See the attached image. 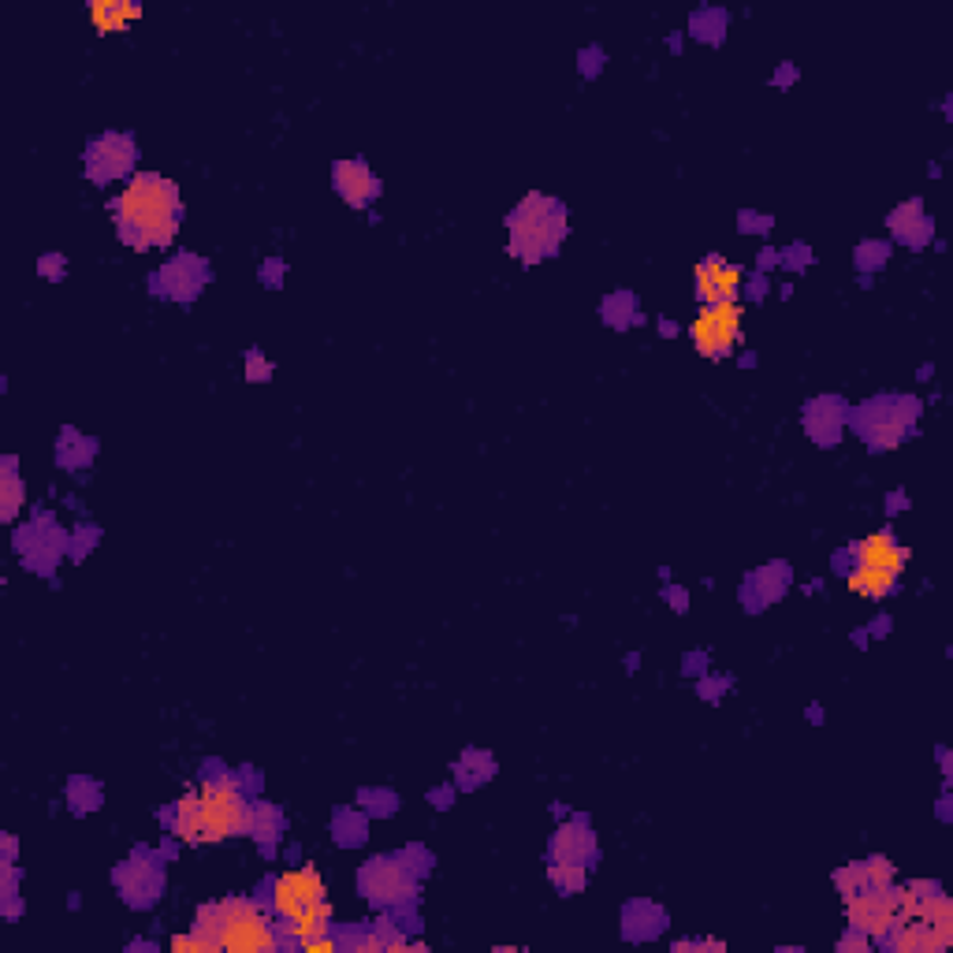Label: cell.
Returning <instances> with one entry per match:
<instances>
[{
  "label": "cell",
  "mask_w": 953,
  "mask_h": 953,
  "mask_svg": "<svg viewBox=\"0 0 953 953\" xmlns=\"http://www.w3.org/2000/svg\"><path fill=\"white\" fill-rule=\"evenodd\" d=\"M253 815H258V805H250L235 778H213L194 794L179 797L165 820L171 838L187 846H216L239 834H253Z\"/></svg>",
  "instance_id": "cell-1"
},
{
  "label": "cell",
  "mask_w": 953,
  "mask_h": 953,
  "mask_svg": "<svg viewBox=\"0 0 953 953\" xmlns=\"http://www.w3.org/2000/svg\"><path fill=\"white\" fill-rule=\"evenodd\" d=\"M179 216V190L157 171H142V176L127 179L123 194L116 198V224H120V239L134 250L168 247L176 239Z\"/></svg>",
  "instance_id": "cell-2"
},
{
  "label": "cell",
  "mask_w": 953,
  "mask_h": 953,
  "mask_svg": "<svg viewBox=\"0 0 953 953\" xmlns=\"http://www.w3.org/2000/svg\"><path fill=\"white\" fill-rule=\"evenodd\" d=\"M194 931L213 942V950L228 953H272L284 942V931L253 897H224L198 905Z\"/></svg>",
  "instance_id": "cell-3"
},
{
  "label": "cell",
  "mask_w": 953,
  "mask_h": 953,
  "mask_svg": "<svg viewBox=\"0 0 953 953\" xmlns=\"http://www.w3.org/2000/svg\"><path fill=\"white\" fill-rule=\"evenodd\" d=\"M905 562H909V548H902L891 533H871L853 548V570L846 585L865 600H883L894 593Z\"/></svg>",
  "instance_id": "cell-4"
},
{
  "label": "cell",
  "mask_w": 953,
  "mask_h": 953,
  "mask_svg": "<svg viewBox=\"0 0 953 953\" xmlns=\"http://www.w3.org/2000/svg\"><path fill=\"white\" fill-rule=\"evenodd\" d=\"M567 235V213L559 202L544 194H529L525 202L511 213V253L522 261H540L559 247V239Z\"/></svg>",
  "instance_id": "cell-5"
},
{
  "label": "cell",
  "mask_w": 953,
  "mask_h": 953,
  "mask_svg": "<svg viewBox=\"0 0 953 953\" xmlns=\"http://www.w3.org/2000/svg\"><path fill=\"white\" fill-rule=\"evenodd\" d=\"M269 902H272V916H276L279 924H287L317 909L321 902H329V886H324L321 871L313 865H302L272 879Z\"/></svg>",
  "instance_id": "cell-6"
},
{
  "label": "cell",
  "mask_w": 953,
  "mask_h": 953,
  "mask_svg": "<svg viewBox=\"0 0 953 953\" xmlns=\"http://www.w3.org/2000/svg\"><path fill=\"white\" fill-rule=\"evenodd\" d=\"M741 332V306L738 302H715L704 306L701 313L689 324V335H693V347L704 354V358H726L738 343Z\"/></svg>",
  "instance_id": "cell-7"
},
{
  "label": "cell",
  "mask_w": 953,
  "mask_h": 953,
  "mask_svg": "<svg viewBox=\"0 0 953 953\" xmlns=\"http://www.w3.org/2000/svg\"><path fill=\"white\" fill-rule=\"evenodd\" d=\"M842 902H846V920L853 931L868 934V939H886L897 916V883L868 886V891L846 894Z\"/></svg>",
  "instance_id": "cell-8"
},
{
  "label": "cell",
  "mask_w": 953,
  "mask_h": 953,
  "mask_svg": "<svg viewBox=\"0 0 953 953\" xmlns=\"http://www.w3.org/2000/svg\"><path fill=\"white\" fill-rule=\"evenodd\" d=\"M358 883H361V891H366L369 902H380V905H398V902H406V897H414V891H417L410 865H403V860H395V857L369 860V865L361 868Z\"/></svg>",
  "instance_id": "cell-9"
},
{
  "label": "cell",
  "mask_w": 953,
  "mask_h": 953,
  "mask_svg": "<svg viewBox=\"0 0 953 953\" xmlns=\"http://www.w3.org/2000/svg\"><path fill=\"white\" fill-rule=\"evenodd\" d=\"M741 279H746V272L738 265H730V261L723 258H704L701 265H696V295H701L704 306L738 302Z\"/></svg>",
  "instance_id": "cell-10"
},
{
  "label": "cell",
  "mask_w": 953,
  "mask_h": 953,
  "mask_svg": "<svg viewBox=\"0 0 953 953\" xmlns=\"http://www.w3.org/2000/svg\"><path fill=\"white\" fill-rule=\"evenodd\" d=\"M90 176L94 183H108V179H120L131 171L134 165V142L127 134H105L90 145Z\"/></svg>",
  "instance_id": "cell-11"
},
{
  "label": "cell",
  "mask_w": 953,
  "mask_h": 953,
  "mask_svg": "<svg viewBox=\"0 0 953 953\" xmlns=\"http://www.w3.org/2000/svg\"><path fill=\"white\" fill-rule=\"evenodd\" d=\"M894 883V865L886 857H868L857 860V865H846L842 871H834V886L846 894L868 891V886H891Z\"/></svg>",
  "instance_id": "cell-12"
},
{
  "label": "cell",
  "mask_w": 953,
  "mask_h": 953,
  "mask_svg": "<svg viewBox=\"0 0 953 953\" xmlns=\"http://www.w3.org/2000/svg\"><path fill=\"white\" fill-rule=\"evenodd\" d=\"M335 190H339L354 209H361L377 198L380 183L361 160H339V165H335Z\"/></svg>",
  "instance_id": "cell-13"
},
{
  "label": "cell",
  "mask_w": 953,
  "mask_h": 953,
  "mask_svg": "<svg viewBox=\"0 0 953 953\" xmlns=\"http://www.w3.org/2000/svg\"><path fill=\"white\" fill-rule=\"evenodd\" d=\"M116 883L123 886L127 902L131 905H150L153 897H157L160 891V871L150 868V865H139V860H131L127 868L116 871Z\"/></svg>",
  "instance_id": "cell-14"
},
{
  "label": "cell",
  "mask_w": 953,
  "mask_h": 953,
  "mask_svg": "<svg viewBox=\"0 0 953 953\" xmlns=\"http://www.w3.org/2000/svg\"><path fill=\"white\" fill-rule=\"evenodd\" d=\"M596 849V842H593V834H588V827L585 823H567V827H562L559 834H556V842H551V853H556V860H570V865H585L588 860V853Z\"/></svg>",
  "instance_id": "cell-15"
},
{
  "label": "cell",
  "mask_w": 953,
  "mask_h": 953,
  "mask_svg": "<svg viewBox=\"0 0 953 953\" xmlns=\"http://www.w3.org/2000/svg\"><path fill=\"white\" fill-rule=\"evenodd\" d=\"M142 15L139 4H127V0H97L90 4V20L97 23L102 34H120L127 31V23H134Z\"/></svg>",
  "instance_id": "cell-16"
},
{
  "label": "cell",
  "mask_w": 953,
  "mask_h": 953,
  "mask_svg": "<svg viewBox=\"0 0 953 953\" xmlns=\"http://www.w3.org/2000/svg\"><path fill=\"white\" fill-rule=\"evenodd\" d=\"M279 931H284V939H295L298 946H302V942H310V939H317V934H329L332 931V902H321L317 909H310L306 916H298V920L279 924Z\"/></svg>",
  "instance_id": "cell-17"
},
{
  "label": "cell",
  "mask_w": 953,
  "mask_h": 953,
  "mask_svg": "<svg viewBox=\"0 0 953 953\" xmlns=\"http://www.w3.org/2000/svg\"><path fill=\"white\" fill-rule=\"evenodd\" d=\"M202 265H198L194 258H183V261H171V265L165 269V287L171 290V295H194L198 284H202V272H198Z\"/></svg>",
  "instance_id": "cell-18"
},
{
  "label": "cell",
  "mask_w": 953,
  "mask_h": 953,
  "mask_svg": "<svg viewBox=\"0 0 953 953\" xmlns=\"http://www.w3.org/2000/svg\"><path fill=\"white\" fill-rule=\"evenodd\" d=\"M0 507H4V511H0V519H4V522H12L15 514H20V507H23V485H20V477H15V458H4V477H0Z\"/></svg>",
  "instance_id": "cell-19"
},
{
  "label": "cell",
  "mask_w": 953,
  "mask_h": 953,
  "mask_svg": "<svg viewBox=\"0 0 953 953\" xmlns=\"http://www.w3.org/2000/svg\"><path fill=\"white\" fill-rule=\"evenodd\" d=\"M548 875H551V883H556L562 894H577L581 886H585V865H570V860H556Z\"/></svg>",
  "instance_id": "cell-20"
},
{
  "label": "cell",
  "mask_w": 953,
  "mask_h": 953,
  "mask_svg": "<svg viewBox=\"0 0 953 953\" xmlns=\"http://www.w3.org/2000/svg\"><path fill=\"white\" fill-rule=\"evenodd\" d=\"M168 946L176 950V953H213V942L202 939V934H198L194 928H190L187 934H176V939H171Z\"/></svg>",
  "instance_id": "cell-21"
},
{
  "label": "cell",
  "mask_w": 953,
  "mask_h": 953,
  "mask_svg": "<svg viewBox=\"0 0 953 953\" xmlns=\"http://www.w3.org/2000/svg\"><path fill=\"white\" fill-rule=\"evenodd\" d=\"M339 946H343V942H339V939H332V934H317V939L302 942V950H306V953H335Z\"/></svg>",
  "instance_id": "cell-22"
},
{
  "label": "cell",
  "mask_w": 953,
  "mask_h": 953,
  "mask_svg": "<svg viewBox=\"0 0 953 953\" xmlns=\"http://www.w3.org/2000/svg\"><path fill=\"white\" fill-rule=\"evenodd\" d=\"M247 377L250 380H269L272 377V366H265V358H261L258 350H253L250 358H247Z\"/></svg>",
  "instance_id": "cell-23"
},
{
  "label": "cell",
  "mask_w": 953,
  "mask_h": 953,
  "mask_svg": "<svg viewBox=\"0 0 953 953\" xmlns=\"http://www.w3.org/2000/svg\"><path fill=\"white\" fill-rule=\"evenodd\" d=\"M675 950H678V953H686V950H715V953H723V950H726V942H719V939H704V942H675Z\"/></svg>",
  "instance_id": "cell-24"
},
{
  "label": "cell",
  "mask_w": 953,
  "mask_h": 953,
  "mask_svg": "<svg viewBox=\"0 0 953 953\" xmlns=\"http://www.w3.org/2000/svg\"><path fill=\"white\" fill-rule=\"evenodd\" d=\"M868 942H871L868 934L853 931V934H846V939L838 942V950H842V953H849V950H865V953H868Z\"/></svg>",
  "instance_id": "cell-25"
},
{
  "label": "cell",
  "mask_w": 953,
  "mask_h": 953,
  "mask_svg": "<svg viewBox=\"0 0 953 953\" xmlns=\"http://www.w3.org/2000/svg\"><path fill=\"white\" fill-rule=\"evenodd\" d=\"M41 272H45V276H63V258H45Z\"/></svg>",
  "instance_id": "cell-26"
}]
</instances>
